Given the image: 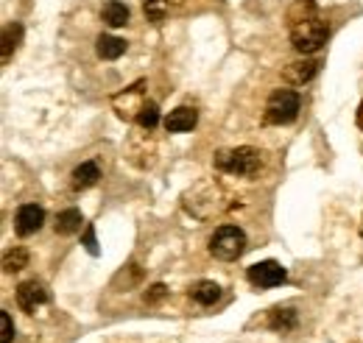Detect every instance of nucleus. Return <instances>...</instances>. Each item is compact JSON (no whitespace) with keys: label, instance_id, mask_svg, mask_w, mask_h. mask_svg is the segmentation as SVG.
I'll return each instance as SVG.
<instances>
[{"label":"nucleus","instance_id":"nucleus-5","mask_svg":"<svg viewBox=\"0 0 363 343\" xmlns=\"http://www.w3.org/2000/svg\"><path fill=\"white\" fill-rule=\"evenodd\" d=\"M246 276H249V282L255 288H277V285H282L288 279V271L274 259H263V262H255Z\"/></svg>","mask_w":363,"mask_h":343},{"label":"nucleus","instance_id":"nucleus-8","mask_svg":"<svg viewBox=\"0 0 363 343\" xmlns=\"http://www.w3.org/2000/svg\"><path fill=\"white\" fill-rule=\"evenodd\" d=\"M318 67H321V62H318V59H299V62H291V64L282 70V79H285L288 84L302 86L316 76Z\"/></svg>","mask_w":363,"mask_h":343},{"label":"nucleus","instance_id":"nucleus-22","mask_svg":"<svg viewBox=\"0 0 363 343\" xmlns=\"http://www.w3.org/2000/svg\"><path fill=\"white\" fill-rule=\"evenodd\" d=\"M82 243H84V249L90 252L92 257H98V254H101L98 240H95V226H92V223H87V226H84V237H82Z\"/></svg>","mask_w":363,"mask_h":343},{"label":"nucleus","instance_id":"nucleus-1","mask_svg":"<svg viewBox=\"0 0 363 343\" xmlns=\"http://www.w3.org/2000/svg\"><path fill=\"white\" fill-rule=\"evenodd\" d=\"M213 165L224 173H235V176H255L263 165V154L257 148L240 145L232 151H218L213 157Z\"/></svg>","mask_w":363,"mask_h":343},{"label":"nucleus","instance_id":"nucleus-2","mask_svg":"<svg viewBox=\"0 0 363 343\" xmlns=\"http://www.w3.org/2000/svg\"><path fill=\"white\" fill-rule=\"evenodd\" d=\"M327 37H330V28H327V23L313 14V17H308V20H296V23H291V43L294 47L299 50V53H316L321 45L327 43Z\"/></svg>","mask_w":363,"mask_h":343},{"label":"nucleus","instance_id":"nucleus-16","mask_svg":"<svg viewBox=\"0 0 363 343\" xmlns=\"http://www.w3.org/2000/svg\"><path fill=\"white\" fill-rule=\"evenodd\" d=\"M269 327L277 330V332H288L296 327V313L294 307H274L269 313Z\"/></svg>","mask_w":363,"mask_h":343},{"label":"nucleus","instance_id":"nucleus-17","mask_svg":"<svg viewBox=\"0 0 363 343\" xmlns=\"http://www.w3.org/2000/svg\"><path fill=\"white\" fill-rule=\"evenodd\" d=\"M82 223H84L82 213L70 207V210L56 215V235H76V232H82Z\"/></svg>","mask_w":363,"mask_h":343},{"label":"nucleus","instance_id":"nucleus-21","mask_svg":"<svg viewBox=\"0 0 363 343\" xmlns=\"http://www.w3.org/2000/svg\"><path fill=\"white\" fill-rule=\"evenodd\" d=\"M14 341V324H11V315L3 310L0 313V343H11Z\"/></svg>","mask_w":363,"mask_h":343},{"label":"nucleus","instance_id":"nucleus-24","mask_svg":"<svg viewBox=\"0 0 363 343\" xmlns=\"http://www.w3.org/2000/svg\"><path fill=\"white\" fill-rule=\"evenodd\" d=\"M358 126L363 129V103H361V112H358Z\"/></svg>","mask_w":363,"mask_h":343},{"label":"nucleus","instance_id":"nucleus-12","mask_svg":"<svg viewBox=\"0 0 363 343\" xmlns=\"http://www.w3.org/2000/svg\"><path fill=\"white\" fill-rule=\"evenodd\" d=\"M95 50H98V56H101V59H106V62L121 59V56L126 53V40L112 37V34H101V37H98V43H95Z\"/></svg>","mask_w":363,"mask_h":343},{"label":"nucleus","instance_id":"nucleus-10","mask_svg":"<svg viewBox=\"0 0 363 343\" xmlns=\"http://www.w3.org/2000/svg\"><path fill=\"white\" fill-rule=\"evenodd\" d=\"M199 123V112L190 106H179L165 118V129L168 134H182V131H193Z\"/></svg>","mask_w":363,"mask_h":343},{"label":"nucleus","instance_id":"nucleus-23","mask_svg":"<svg viewBox=\"0 0 363 343\" xmlns=\"http://www.w3.org/2000/svg\"><path fill=\"white\" fill-rule=\"evenodd\" d=\"M165 296H168V288H165L162 282H157V285H151V288L145 291V301H148V304H157V301H162Z\"/></svg>","mask_w":363,"mask_h":343},{"label":"nucleus","instance_id":"nucleus-20","mask_svg":"<svg viewBox=\"0 0 363 343\" xmlns=\"http://www.w3.org/2000/svg\"><path fill=\"white\" fill-rule=\"evenodd\" d=\"M143 9H145V17L148 20L160 23V20H165V14L171 9V0H143Z\"/></svg>","mask_w":363,"mask_h":343},{"label":"nucleus","instance_id":"nucleus-3","mask_svg":"<svg viewBox=\"0 0 363 343\" xmlns=\"http://www.w3.org/2000/svg\"><path fill=\"white\" fill-rule=\"evenodd\" d=\"M299 109H302V98L296 89H274L266 103V123L288 126L299 118Z\"/></svg>","mask_w":363,"mask_h":343},{"label":"nucleus","instance_id":"nucleus-7","mask_svg":"<svg viewBox=\"0 0 363 343\" xmlns=\"http://www.w3.org/2000/svg\"><path fill=\"white\" fill-rule=\"evenodd\" d=\"M48 299H50L48 288L43 282H37V279L23 282V285L17 288V304H20L26 313H37L43 304H48Z\"/></svg>","mask_w":363,"mask_h":343},{"label":"nucleus","instance_id":"nucleus-9","mask_svg":"<svg viewBox=\"0 0 363 343\" xmlns=\"http://www.w3.org/2000/svg\"><path fill=\"white\" fill-rule=\"evenodd\" d=\"M143 81H137L135 86H129L126 92H121V95H115V109H118V115L121 118H132L135 115L137 118V112L143 109Z\"/></svg>","mask_w":363,"mask_h":343},{"label":"nucleus","instance_id":"nucleus-13","mask_svg":"<svg viewBox=\"0 0 363 343\" xmlns=\"http://www.w3.org/2000/svg\"><path fill=\"white\" fill-rule=\"evenodd\" d=\"M190 299L204 304V307H210V304H216V301L221 299V288H218L216 282L201 279V282H196V285L190 288Z\"/></svg>","mask_w":363,"mask_h":343},{"label":"nucleus","instance_id":"nucleus-18","mask_svg":"<svg viewBox=\"0 0 363 343\" xmlns=\"http://www.w3.org/2000/svg\"><path fill=\"white\" fill-rule=\"evenodd\" d=\"M28 265V252L23 249V246H14V249H9L6 254H3V271L6 274H17V271H23Z\"/></svg>","mask_w":363,"mask_h":343},{"label":"nucleus","instance_id":"nucleus-14","mask_svg":"<svg viewBox=\"0 0 363 343\" xmlns=\"http://www.w3.org/2000/svg\"><path fill=\"white\" fill-rule=\"evenodd\" d=\"M20 43H23V26L20 23H9L3 28V64L11 62V53L20 47Z\"/></svg>","mask_w":363,"mask_h":343},{"label":"nucleus","instance_id":"nucleus-4","mask_svg":"<svg viewBox=\"0 0 363 343\" xmlns=\"http://www.w3.org/2000/svg\"><path fill=\"white\" fill-rule=\"evenodd\" d=\"M243 252H246V235H243V229L224 223V226H218L213 232V237H210V254L216 259L232 262V259L240 257Z\"/></svg>","mask_w":363,"mask_h":343},{"label":"nucleus","instance_id":"nucleus-19","mask_svg":"<svg viewBox=\"0 0 363 343\" xmlns=\"http://www.w3.org/2000/svg\"><path fill=\"white\" fill-rule=\"evenodd\" d=\"M137 123H140L143 129L151 131L157 123H160V106H157L154 101H145V103H143V109L137 112Z\"/></svg>","mask_w":363,"mask_h":343},{"label":"nucleus","instance_id":"nucleus-6","mask_svg":"<svg viewBox=\"0 0 363 343\" xmlns=\"http://www.w3.org/2000/svg\"><path fill=\"white\" fill-rule=\"evenodd\" d=\"M43 223H45V210L37 207V204H23L14 215V229H17L20 237L37 235L43 229Z\"/></svg>","mask_w":363,"mask_h":343},{"label":"nucleus","instance_id":"nucleus-11","mask_svg":"<svg viewBox=\"0 0 363 343\" xmlns=\"http://www.w3.org/2000/svg\"><path fill=\"white\" fill-rule=\"evenodd\" d=\"M101 17H104V23H106L109 28H123V26H129L132 11H129V6L121 3V0H106L104 9H101Z\"/></svg>","mask_w":363,"mask_h":343},{"label":"nucleus","instance_id":"nucleus-15","mask_svg":"<svg viewBox=\"0 0 363 343\" xmlns=\"http://www.w3.org/2000/svg\"><path fill=\"white\" fill-rule=\"evenodd\" d=\"M101 179V168L95 162H82L76 171H73V187L76 190H87L92 184H98Z\"/></svg>","mask_w":363,"mask_h":343}]
</instances>
